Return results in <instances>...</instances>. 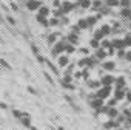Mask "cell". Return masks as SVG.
<instances>
[{
    "label": "cell",
    "mask_w": 131,
    "mask_h": 130,
    "mask_svg": "<svg viewBox=\"0 0 131 130\" xmlns=\"http://www.w3.org/2000/svg\"><path fill=\"white\" fill-rule=\"evenodd\" d=\"M113 48H116V51L117 50H126L123 39H113Z\"/></svg>",
    "instance_id": "17"
},
{
    "label": "cell",
    "mask_w": 131,
    "mask_h": 130,
    "mask_svg": "<svg viewBox=\"0 0 131 130\" xmlns=\"http://www.w3.org/2000/svg\"><path fill=\"white\" fill-rule=\"evenodd\" d=\"M76 67H77V68H80V70H83V68H86V59H85V57H82V59H79V60L76 62Z\"/></svg>",
    "instance_id": "32"
},
{
    "label": "cell",
    "mask_w": 131,
    "mask_h": 130,
    "mask_svg": "<svg viewBox=\"0 0 131 130\" xmlns=\"http://www.w3.org/2000/svg\"><path fill=\"white\" fill-rule=\"evenodd\" d=\"M119 16L122 17V19H129L131 17V8H120V11H119Z\"/></svg>",
    "instance_id": "23"
},
{
    "label": "cell",
    "mask_w": 131,
    "mask_h": 130,
    "mask_svg": "<svg viewBox=\"0 0 131 130\" xmlns=\"http://www.w3.org/2000/svg\"><path fill=\"white\" fill-rule=\"evenodd\" d=\"M0 65H2L3 68H6L8 71H11V70H13V67H11V65H9V63H8L5 59H0Z\"/></svg>",
    "instance_id": "41"
},
{
    "label": "cell",
    "mask_w": 131,
    "mask_h": 130,
    "mask_svg": "<svg viewBox=\"0 0 131 130\" xmlns=\"http://www.w3.org/2000/svg\"><path fill=\"white\" fill-rule=\"evenodd\" d=\"M113 130H125L123 127H117V128H113Z\"/></svg>",
    "instance_id": "59"
},
{
    "label": "cell",
    "mask_w": 131,
    "mask_h": 130,
    "mask_svg": "<svg viewBox=\"0 0 131 130\" xmlns=\"http://www.w3.org/2000/svg\"><path fill=\"white\" fill-rule=\"evenodd\" d=\"M0 108H3V110H8V104H5V102H0Z\"/></svg>",
    "instance_id": "56"
},
{
    "label": "cell",
    "mask_w": 131,
    "mask_h": 130,
    "mask_svg": "<svg viewBox=\"0 0 131 130\" xmlns=\"http://www.w3.org/2000/svg\"><path fill=\"white\" fill-rule=\"evenodd\" d=\"M65 42H67V37H65L63 40L56 42V43L52 45V48H51V56H52V57H59L62 53H65Z\"/></svg>",
    "instance_id": "1"
},
{
    "label": "cell",
    "mask_w": 131,
    "mask_h": 130,
    "mask_svg": "<svg viewBox=\"0 0 131 130\" xmlns=\"http://www.w3.org/2000/svg\"><path fill=\"white\" fill-rule=\"evenodd\" d=\"M90 105H91V108L97 110V108H100V107L105 105V99H102V98H94L93 101H90Z\"/></svg>",
    "instance_id": "12"
},
{
    "label": "cell",
    "mask_w": 131,
    "mask_h": 130,
    "mask_svg": "<svg viewBox=\"0 0 131 130\" xmlns=\"http://www.w3.org/2000/svg\"><path fill=\"white\" fill-rule=\"evenodd\" d=\"M105 5H106V6H110V8L113 10V8L120 6V0H105Z\"/></svg>",
    "instance_id": "27"
},
{
    "label": "cell",
    "mask_w": 131,
    "mask_h": 130,
    "mask_svg": "<svg viewBox=\"0 0 131 130\" xmlns=\"http://www.w3.org/2000/svg\"><path fill=\"white\" fill-rule=\"evenodd\" d=\"M73 76H74V78H76V79H82V70H80V68H79V70H77V71H74V75H73Z\"/></svg>",
    "instance_id": "51"
},
{
    "label": "cell",
    "mask_w": 131,
    "mask_h": 130,
    "mask_svg": "<svg viewBox=\"0 0 131 130\" xmlns=\"http://www.w3.org/2000/svg\"><path fill=\"white\" fill-rule=\"evenodd\" d=\"M65 37H67V42H70V43H74V45H77L79 43V34L77 33H68L67 36H65Z\"/></svg>",
    "instance_id": "14"
},
{
    "label": "cell",
    "mask_w": 131,
    "mask_h": 130,
    "mask_svg": "<svg viewBox=\"0 0 131 130\" xmlns=\"http://www.w3.org/2000/svg\"><path fill=\"white\" fill-rule=\"evenodd\" d=\"M37 14H40V16H43V17H48V16H49V8L45 6V5H42L40 10L37 11Z\"/></svg>",
    "instance_id": "30"
},
{
    "label": "cell",
    "mask_w": 131,
    "mask_h": 130,
    "mask_svg": "<svg viewBox=\"0 0 131 130\" xmlns=\"http://www.w3.org/2000/svg\"><path fill=\"white\" fill-rule=\"evenodd\" d=\"M46 65H48V67L51 68V71H52V73H54L56 76H59V75H60V73H59V68L56 67V65H54V63H52L51 60H46Z\"/></svg>",
    "instance_id": "33"
},
{
    "label": "cell",
    "mask_w": 131,
    "mask_h": 130,
    "mask_svg": "<svg viewBox=\"0 0 131 130\" xmlns=\"http://www.w3.org/2000/svg\"><path fill=\"white\" fill-rule=\"evenodd\" d=\"M119 115H120V113H119V108H117V107H108L106 116H108L110 119H116V118H117Z\"/></svg>",
    "instance_id": "19"
},
{
    "label": "cell",
    "mask_w": 131,
    "mask_h": 130,
    "mask_svg": "<svg viewBox=\"0 0 131 130\" xmlns=\"http://www.w3.org/2000/svg\"><path fill=\"white\" fill-rule=\"evenodd\" d=\"M90 48H93L94 51H96L97 48H100V40H97V39L91 37V39H90Z\"/></svg>",
    "instance_id": "29"
},
{
    "label": "cell",
    "mask_w": 131,
    "mask_h": 130,
    "mask_svg": "<svg viewBox=\"0 0 131 130\" xmlns=\"http://www.w3.org/2000/svg\"><path fill=\"white\" fill-rule=\"evenodd\" d=\"M125 85H126L125 76H117L116 78V82H114V88H125Z\"/></svg>",
    "instance_id": "18"
},
{
    "label": "cell",
    "mask_w": 131,
    "mask_h": 130,
    "mask_svg": "<svg viewBox=\"0 0 131 130\" xmlns=\"http://www.w3.org/2000/svg\"><path fill=\"white\" fill-rule=\"evenodd\" d=\"M52 6L54 8H60L62 6V2H60V0H52Z\"/></svg>",
    "instance_id": "53"
},
{
    "label": "cell",
    "mask_w": 131,
    "mask_h": 130,
    "mask_svg": "<svg viewBox=\"0 0 131 130\" xmlns=\"http://www.w3.org/2000/svg\"><path fill=\"white\" fill-rule=\"evenodd\" d=\"M123 42H125V47H126V50L131 47V31L128 30V31H125V34H123Z\"/></svg>",
    "instance_id": "25"
},
{
    "label": "cell",
    "mask_w": 131,
    "mask_h": 130,
    "mask_svg": "<svg viewBox=\"0 0 131 130\" xmlns=\"http://www.w3.org/2000/svg\"><path fill=\"white\" fill-rule=\"evenodd\" d=\"M129 130H131V128H129Z\"/></svg>",
    "instance_id": "64"
},
{
    "label": "cell",
    "mask_w": 131,
    "mask_h": 130,
    "mask_svg": "<svg viewBox=\"0 0 131 130\" xmlns=\"http://www.w3.org/2000/svg\"><path fill=\"white\" fill-rule=\"evenodd\" d=\"M60 25H65V26H68V25H70V19L63 16V17L60 19Z\"/></svg>",
    "instance_id": "46"
},
{
    "label": "cell",
    "mask_w": 131,
    "mask_h": 130,
    "mask_svg": "<svg viewBox=\"0 0 131 130\" xmlns=\"http://www.w3.org/2000/svg\"><path fill=\"white\" fill-rule=\"evenodd\" d=\"M79 53L83 54V56H88L90 54V48L88 47H82V48H79Z\"/></svg>",
    "instance_id": "44"
},
{
    "label": "cell",
    "mask_w": 131,
    "mask_h": 130,
    "mask_svg": "<svg viewBox=\"0 0 131 130\" xmlns=\"http://www.w3.org/2000/svg\"><path fill=\"white\" fill-rule=\"evenodd\" d=\"M129 108H131V107H129Z\"/></svg>",
    "instance_id": "63"
},
{
    "label": "cell",
    "mask_w": 131,
    "mask_h": 130,
    "mask_svg": "<svg viewBox=\"0 0 131 130\" xmlns=\"http://www.w3.org/2000/svg\"><path fill=\"white\" fill-rule=\"evenodd\" d=\"M37 57V62H40V63H43V62H46V59L42 56V54H39V56H36Z\"/></svg>",
    "instance_id": "55"
},
{
    "label": "cell",
    "mask_w": 131,
    "mask_h": 130,
    "mask_svg": "<svg viewBox=\"0 0 131 130\" xmlns=\"http://www.w3.org/2000/svg\"><path fill=\"white\" fill-rule=\"evenodd\" d=\"M59 25H60V19H57V17H51V19H49V26L56 28V26H59Z\"/></svg>",
    "instance_id": "38"
},
{
    "label": "cell",
    "mask_w": 131,
    "mask_h": 130,
    "mask_svg": "<svg viewBox=\"0 0 131 130\" xmlns=\"http://www.w3.org/2000/svg\"><path fill=\"white\" fill-rule=\"evenodd\" d=\"M62 11H63V14L67 16V14H70V13H73L74 10H77L79 8V3L77 2H73V0H65V2H62Z\"/></svg>",
    "instance_id": "2"
},
{
    "label": "cell",
    "mask_w": 131,
    "mask_h": 130,
    "mask_svg": "<svg viewBox=\"0 0 131 130\" xmlns=\"http://www.w3.org/2000/svg\"><path fill=\"white\" fill-rule=\"evenodd\" d=\"M59 36H62V34L57 33V31H52V33H49V34H46V43H48L49 47H52L56 42H59V40H57Z\"/></svg>",
    "instance_id": "9"
},
{
    "label": "cell",
    "mask_w": 131,
    "mask_h": 130,
    "mask_svg": "<svg viewBox=\"0 0 131 130\" xmlns=\"http://www.w3.org/2000/svg\"><path fill=\"white\" fill-rule=\"evenodd\" d=\"M117 127H122V124L117 119H108L106 122H103V130H113Z\"/></svg>",
    "instance_id": "8"
},
{
    "label": "cell",
    "mask_w": 131,
    "mask_h": 130,
    "mask_svg": "<svg viewBox=\"0 0 131 130\" xmlns=\"http://www.w3.org/2000/svg\"><path fill=\"white\" fill-rule=\"evenodd\" d=\"M125 62L131 63V50H126V54H125Z\"/></svg>",
    "instance_id": "50"
},
{
    "label": "cell",
    "mask_w": 131,
    "mask_h": 130,
    "mask_svg": "<svg viewBox=\"0 0 131 130\" xmlns=\"http://www.w3.org/2000/svg\"><path fill=\"white\" fill-rule=\"evenodd\" d=\"M73 2H77V3H80V2H82V0H73Z\"/></svg>",
    "instance_id": "61"
},
{
    "label": "cell",
    "mask_w": 131,
    "mask_h": 130,
    "mask_svg": "<svg viewBox=\"0 0 131 130\" xmlns=\"http://www.w3.org/2000/svg\"><path fill=\"white\" fill-rule=\"evenodd\" d=\"M125 101H126V102L131 105V91H128V90H126V96H125Z\"/></svg>",
    "instance_id": "52"
},
{
    "label": "cell",
    "mask_w": 131,
    "mask_h": 130,
    "mask_svg": "<svg viewBox=\"0 0 131 130\" xmlns=\"http://www.w3.org/2000/svg\"><path fill=\"white\" fill-rule=\"evenodd\" d=\"M117 102H119V101H117V99L113 96V98H108V102H106V105H108V107H117Z\"/></svg>",
    "instance_id": "40"
},
{
    "label": "cell",
    "mask_w": 131,
    "mask_h": 130,
    "mask_svg": "<svg viewBox=\"0 0 131 130\" xmlns=\"http://www.w3.org/2000/svg\"><path fill=\"white\" fill-rule=\"evenodd\" d=\"M28 91H29V93H32V95H36V90H34V88H32V87H31V85H29V87H28Z\"/></svg>",
    "instance_id": "57"
},
{
    "label": "cell",
    "mask_w": 131,
    "mask_h": 130,
    "mask_svg": "<svg viewBox=\"0 0 131 130\" xmlns=\"http://www.w3.org/2000/svg\"><path fill=\"white\" fill-rule=\"evenodd\" d=\"M65 14H63V11H62V8H56V10H52V17H57V19H62Z\"/></svg>",
    "instance_id": "34"
},
{
    "label": "cell",
    "mask_w": 131,
    "mask_h": 130,
    "mask_svg": "<svg viewBox=\"0 0 131 130\" xmlns=\"http://www.w3.org/2000/svg\"><path fill=\"white\" fill-rule=\"evenodd\" d=\"M65 53H67L68 56L76 53V45L74 43H70V42H65Z\"/></svg>",
    "instance_id": "24"
},
{
    "label": "cell",
    "mask_w": 131,
    "mask_h": 130,
    "mask_svg": "<svg viewBox=\"0 0 131 130\" xmlns=\"http://www.w3.org/2000/svg\"><path fill=\"white\" fill-rule=\"evenodd\" d=\"M100 47L105 48V50H110V48H113V40H110L108 37H105V39L100 42Z\"/></svg>",
    "instance_id": "26"
},
{
    "label": "cell",
    "mask_w": 131,
    "mask_h": 130,
    "mask_svg": "<svg viewBox=\"0 0 131 130\" xmlns=\"http://www.w3.org/2000/svg\"><path fill=\"white\" fill-rule=\"evenodd\" d=\"M6 20L9 22V25H11V26H16V25H17V22H16V19H13L11 16H6Z\"/></svg>",
    "instance_id": "47"
},
{
    "label": "cell",
    "mask_w": 131,
    "mask_h": 130,
    "mask_svg": "<svg viewBox=\"0 0 131 130\" xmlns=\"http://www.w3.org/2000/svg\"><path fill=\"white\" fill-rule=\"evenodd\" d=\"M91 2L93 0H82L79 3V8L80 10H91Z\"/></svg>",
    "instance_id": "28"
},
{
    "label": "cell",
    "mask_w": 131,
    "mask_h": 130,
    "mask_svg": "<svg viewBox=\"0 0 131 130\" xmlns=\"http://www.w3.org/2000/svg\"><path fill=\"white\" fill-rule=\"evenodd\" d=\"M100 82H102V85H110V87H113L114 82H116V78H114L113 75H102V76H100Z\"/></svg>",
    "instance_id": "7"
},
{
    "label": "cell",
    "mask_w": 131,
    "mask_h": 130,
    "mask_svg": "<svg viewBox=\"0 0 131 130\" xmlns=\"http://www.w3.org/2000/svg\"><path fill=\"white\" fill-rule=\"evenodd\" d=\"M36 20H37V23L42 25L43 28H48V26H49V19H48V17H43V16L37 14V16H36Z\"/></svg>",
    "instance_id": "16"
},
{
    "label": "cell",
    "mask_w": 131,
    "mask_h": 130,
    "mask_svg": "<svg viewBox=\"0 0 131 130\" xmlns=\"http://www.w3.org/2000/svg\"><path fill=\"white\" fill-rule=\"evenodd\" d=\"M100 65H102V70H103V71H106V73L114 71V70H116V67H117L116 60H106V59H105Z\"/></svg>",
    "instance_id": "5"
},
{
    "label": "cell",
    "mask_w": 131,
    "mask_h": 130,
    "mask_svg": "<svg viewBox=\"0 0 131 130\" xmlns=\"http://www.w3.org/2000/svg\"><path fill=\"white\" fill-rule=\"evenodd\" d=\"M71 31H73V33H77V34H80V31H82V30H80V28H79V25L76 23V25H71Z\"/></svg>",
    "instance_id": "48"
},
{
    "label": "cell",
    "mask_w": 131,
    "mask_h": 130,
    "mask_svg": "<svg viewBox=\"0 0 131 130\" xmlns=\"http://www.w3.org/2000/svg\"><path fill=\"white\" fill-rule=\"evenodd\" d=\"M43 76H45V79H46V81H48V82H49L51 85H54V79H52V78L49 76V73H43Z\"/></svg>",
    "instance_id": "49"
},
{
    "label": "cell",
    "mask_w": 131,
    "mask_h": 130,
    "mask_svg": "<svg viewBox=\"0 0 131 130\" xmlns=\"http://www.w3.org/2000/svg\"><path fill=\"white\" fill-rule=\"evenodd\" d=\"M103 5H105V0H93V2H91V10L94 13H97Z\"/></svg>",
    "instance_id": "20"
},
{
    "label": "cell",
    "mask_w": 131,
    "mask_h": 130,
    "mask_svg": "<svg viewBox=\"0 0 131 130\" xmlns=\"http://www.w3.org/2000/svg\"><path fill=\"white\" fill-rule=\"evenodd\" d=\"M11 8H13V10H14V11H16V13H17V11H19V6H17V5H16V3H13V6H11Z\"/></svg>",
    "instance_id": "58"
},
{
    "label": "cell",
    "mask_w": 131,
    "mask_h": 130,
    "mask_svg": "<svg viewBox=\"0 0 131 130\" xmlns=\"http://www.w3.org/2000/svg\"><path fill=\"white\" fill-rule=\"evenodd\" d=\"M0 130H2V128H0Z\"/></svg>",
    "instance_id": "62"
},
{
    "label": "cell",
    "mask_w": 131,
    "mask_h": 130,
    "mask_svg": "<svg viewBox=\"0 0 131 130\" xmlns=\"http://www.w3.org/2000/svg\"><path fill=\"white\" fill-rule=\"evenodd\" d=\"M31 51H32L34 56H39V54H40V48H39L37 45H34V43H31Z\"/></svg>",
    "instance_id": "43"
},
{
    "label": "cell",
    "mask_w": 131,
    "mask_h": 130,
    "mask_svg": "<svg viewBox=\"0 0 131 130\" xmlns=\"http://www.w3.org/2000/svg\"><path fill=\"white\" fill-rule=\"evenodd\" d=\"M29 130H37V128H36L34 125H31V127H29Z\"/></svg>",
    "instance_id": "60"
},
{
    "label": "cell",
    "mask_w": 131,
    "mask_h": 130,
    "mask_svg": "<svg viewBox=\"0 0 131 130\" xmlns=\"http://www.w3.org/2000/svg\"><path fill=\"white\" fill-rule=\"evenodd\" d=\"M120 8H131V0H120Z\"/></svg>",
    "instance_id": "42"
},
{
    "label": "cell",
    "mask_w": 131,
    "mask_h": 130,
    "mask_svg": "<svg viewBox=\"0 0 131 130\" xmlns=\"http://www.w3.org/2000/svg\"><path fill=\"white\" fill-rule=\"evenodd\" d=\"M90 76H91L90 68H88V67H86V68H83V70H82V79H83V81H88V79H91Z\"/></svg>",
    "instance_id": "37"
},
{
    "label": "cell",
    "mask_w": 131,
    "mask_h": 130,
    "mask_svg": "<svg viewBox=\"0 0 131 130\" xmlns=\"http://www.w3.org/2000/svg\"><path fill=\"white\" fill-rule=\"evenodd\" d=\"M94 56H96V57H97L100 62H103V60L106 59V56H108V51H106L105 48H102V47H100V48H97V50H96Z\"/></svg>",
    "instance_id": "13"
},
{
    "label": "cell",
    "mask_w": 131,
    "mask_h": 130,
    "mask_svg": "<svg viewBox=\"0 0 131 130\" xmlns=\"http://www.w3.org/2000/svg\"><path fill=\"white\" fill-rule=\"evenodd\" d=\"M100 30H102V33H103V36H105V37H108V36H111V34H113V28H111V25H110V23H103V25L100 26Z\"/></svg>",
    "instance_id": "21"
},
{
    "label": "cell",
    "mask_w": 131,
    "mask_h": 130,
    "mask_svg": "<svg viewBox=\"0 0 131 130\" xmlns=\"http://www.w3.org/2000/svg\"><path fill=\"white\" fill-rule=\"evenodd\" d=\"M73 75L71 73H63V78H62V81L63 82H73Z\"/></svg>",
    "instance_id": "39"
},
{
    "label": "cell",
    "mask_w": 131,
    "mask_h": 130,
    "mask_svg": "<svg viewBox=\"0 0 131 130\" xmlns=\"http://www.w3.org/2000/svg\"><path fill=\"white\" fill-rule=\"evenodd\" d=\"M42 5H43V3H42V0H26V2H25L26 10H28V11H31V13L39 11Z\"/></svg>",
    "instance_id": "4"
},
{
    "label": "cell",
    "mask_w": 131,
    "mask_h": 130,
    "mask_svg": "<svg viewBox=\"0 0 131 130\" xmlns=\"http://www.w3.org/2000/svg\"><path fill=\"white\" fill-rule=\"evenodd\" d=\"M93 37H94V39H97V40H100V42H102V40L105 39V36H103V33H102V30H100V28H99L97 31H94Z\"/></svg>",
    "instance_id": "35"
},
{
    "label": "cell",
    "mask_w": 131,
    "mask_h": 130,
    "mask_svg": "<svg viewBox=\"0 0 131 130\" xmlns=\"http://www.w3.org/2000/svg\"><path fill=\"white\" fill-rule=\"evenodd\" d=\"M100 17L97 16V14H91V16H88L86 17V22H88V25H90V28H93L96 23H97V20H99Z\"/></svg>",
    "instance_id": "22"
},
{
    "label": "cell",
    "mask_w": 131,
    "mask_h": 130,
    "mask_svg": "<svg viewBox=\"0 0 131 130\" xmlns=\"http://www.w3.org/2000/svg\"><path fill=\"white\" fill-rule=\"evenodd\" d=\"M62 87H63L65 90H71V91H74V90H76V87H74V84H73V82H63V81H62Z\"/></svg>",
    "instance_id": "36"
},
{
    "label": "cell",
    "mask_w": 131,
    "mask_h": 130,
    "mask_svg": "<svg viewBox=\"0 0 131 130\" xmlns=\"http://www.w3.org/2000/svg\"><path fill=\"white\" fill-rule=\"evenodd\" d=\"M113 96H114L117 101H123L125 96H126V90H125V88H114Z\"/></svg>",
    "instance_id": "11"
},
{
    "label": "cell",
    "mask_w": 131,
    "mask_h": 130,
    "mask_svg": "<svg viewBox=\"0 0 131 130\" xmlns=\"http://www.w3.org/2000/svg\"><path fill=\"white\" fill-rule=\"evenodd\" d=\"M57 65L60 68H67L68 65H70V57H68V54L65 53V54H60L59 57H57Z\"/></svg>",
    "instance_id": "6"
},
{
    "label": "cell",
    "mask_w": 131,
    "mask_h": 130,
    "mask_svg": "<svg viewBox=\"0 0 131 130\" xmlns=\"http://www.w3.org/2000/svg\"><path fill=\"white\" fill-rule=\"evenodd\" d=\"M86 87H88L90 90L97 91V90L102 87V82H100V79H88V81H86Z\"/></svg>",
    "instance_id": "10"
},
{
    "label": "cell",
    "mask_w": 131,
    "mask_h": 130,
    "mask_svg": "<svg viewBox=\"0 0 131 130\" xmlns=\"http://www.w3.org/2000/svg\"><path fill=\"white\" fill-rule=\"evenodd\" d=\"M77 25H79L80 30H90V25H88L86 19H79V20H77Z\"/></svg>",
    "instance_id": "31"
},
{
    "label": "cell",
    "mask_w": 131,
    "mask_h": 130,
    "mask_svg": "<svg viewBox=\"0 0 131 130\" xmlns=\"http://www.w3.org/2000/svg\"><path fill=\"white\" fill-rule=\"evenodd\" d=\"M122 113H123L126 118H129V116H131V108H123V112H122Z\"/></svg>",
    "instance_id": "54"
},
{
    "label": "cell",
    "mask_w": 131,
    "mask_h": 130,
    "mask_svg": "<svg viewBox=\"0 0 131 130\" xmlns=\"http://www.w3.org/2000/svg\"><path fill=\"white\" fill-rule=\"evenodd\" d=\"M13 115L17 118V119H20V118H23V115H25V112H20V110H13Z\"/></svg>",
    "instance_id": "45"
},
{
    "label": "cell",
    "mask_w": 131,
    "mask_h": 130,
    "mask_svg": "<svg viewBox=\"0 0 131 130\" xmlns=\"http://www.w3.org/2000/svg\"><path fill=\"white\" fill-rule=\"evenodd\" d=\"M97 98H102V99H108V98H111V95H113V87H110V85H102L97 91Z\"/></svg>",
    "instance_id": "3"
},
{
    "label": "cell",
    "mask_w": 131,
    "mask_h": 130,
    "mask_svg": "<svg viewBox=\"0 0 131 130\" xmlns=\"http://www.w3.org/2000/svg\"><path fill=\"white\" fill-rule=\"evenodd\" d=\"M19 121H20V124H22L23 127H26V128H29V127L32 125V124H31V116H29V113H26V112H25L23 118H20Z\"/></svg>",
    "instance_id": "15"
}]
</instances>
